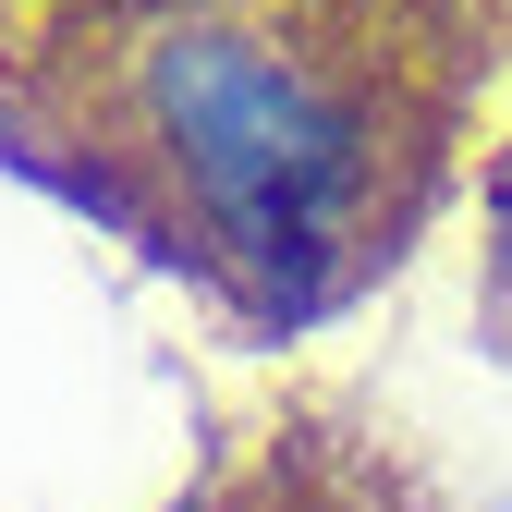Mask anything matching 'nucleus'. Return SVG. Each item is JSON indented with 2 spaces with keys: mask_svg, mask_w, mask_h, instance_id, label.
Here are the masks:
<instances>
[{
  "mask_svg": "<svg viewBox=\"0 0 512 512\" xmlns=\"http://www.w3.org/2000/svg\"><path fill=\"white\" fill-rule=\"evenodd\" d=\"M476 0H25L0 159L244 330L354 305L464 159Z\"/></svg>",
  "mask_w": 512,
  "mask_h": 512,
  "instance_id": "1",
  "label": "nucleus"
},
{
  "mask_svg": "<svg viewBox=\"0 0 512 512\" xmlns=\"http://www.w3.org/2000/svg\"><path fill=\"white\" fill-rule=\"evenodd\" d=\"M208 512H378V500H366V476H342V464L281 452L256 488H232V500H208Z\"/></svg>",
  "mask_w": 512,
  "mask_h": 512,
  "instance_id": "2",
  "label": "nucleus"
},
{
  "mask_svg": "<svg viewBox=\"0 0 512 512\" xmlns=\"http://www.w3.org/2000/svg\"><path fill=\"white\" fill-rule=\"evenodd\" d=\"M488 330L512 342V135L488 159Z\"/></svg>",
  "mask_w": 512,
  "mask_h": 512,
  "instance_id": "3",
  "label": "nucleus"
},
{
  "mask_svg": "<svg viewBox=\"0 0 512 512\" xmlns=\"http://www.w3.org/2000/svg\"><path fill=\"white\" fill-rule=\"evenodd\" d=\"M13 13H25V0H0V37H13Z\"/></svg>",
  "mask_w": 512,
  "mask_h": 512,
  "instance_id": "4",
  "label": "nucleus"
},
{
  "mask_svg": "<svg viewBox=\"0 0 512 512\" xmlns=\"http://www.w3.org/2000/svg\"><path fill=\"white\" fill-rule=\"evenodd\" d=\"M500 512H512V500H500Z\"/></svg>",
  "mask_w": 512,
  "mask_h": 512,
  "instance_id": "5",
  "label": "nucleus"
}]
</instances>
